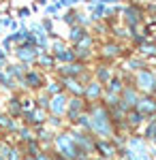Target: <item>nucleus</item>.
Here are the masks:
<instances>
[{
	"mask_svg": "<svg viewBox=\"0 0 156 160\" xmlns=\"http://www.w3.org/2000/svg\"><path fill=\"white\" fill-rule=\"evenodd\" d=\"M62 22H66V24L75 26V15H73V13H66V15H64V17H62Z\"/></svg>",
	"mask_w": 156,
	"mask_h": 160,
	"instance_id": "nucleus-14",
	"label": "nucleus"
},
{
	"mask_svg": "<svg viewBox=\"0 0 156 160\" xmlns=\"http://www.w3.org/2000/svg\"><path fill=\"white\" fill-rule=\"evenodd\" d=\"M24 68H26L24 64H11V66L7 68V75H11V77H17V79H24V75H26Z\"/></svg>",
	"mask_w": 156,
	"mask_h": 160,
	"instance_id": "nucleus-8",
	"label": "nucleus"
},
{
	"mask_svg": "<svg viewBox=\"0 0 156 160\" xmlns=\"http://www.w3.org/2000/svg\"><path fill=\"white\" fill-rule=\"evenodd\" d=\"M84 37H86V28H81V26H73V28H71V34H69V38H71L73 43H79Z\"/></svg>",
	"mask_w": 156,
	"mask_h": 160,
	"instance_id": "nucleus-9",
	"label": "nucleus"
},
{
	"mask_svg": "<svg viewBox=\"0 0 156 160\" xmlns=\"http://www.w3.org/2000/svg\"><path fill=\"white\" fill-rule=\"evenodd\" d=\"M96 79H98V81H103V83H109L111 73H109L107 66H98V71H96Z\"/></svg>",
	"mask_w": 156,
	"mask_h": 160,
	"instance_id": "nucleus-11",
	"label": "nucleus"
},
{
	"mask_svg": "<svg viewBox=\"0 0 156 160\" xmlns=\"http://www.w3.org/2000/svg\"><path fill=\"white\" fill-rule=\"evenodd\" d=\"M36 60H39V64L43 66V68H49V66H54V56L51 53H41V56H36Z\"/></svg>",
	"mask_w": 156,
	"mask_h": 160,
	"instance_id": "nucleus-10",
	"label": "nucleus"
},
{
	"mask_svg": "<svg viewBox=\"0 0 156 160\" xmlns=\"http://www.w3.org/2000/svg\"><path fill=\"white\" fill-rule=\"evenodd\" d=\"M22 83L28 88H34V90H39L41 88V83H43V75L39 73V71H32V68H28L24 75V79H22Z\"/></svg>",
	"mask_w": 156,
	"mask_h": 160,
	"instance_id": "nucleus-3",
	"label": "nucleus"
},
{
	"mask_svg": "<svg viewBox=\"0 0 156 160\" xmlns=\"http://www.w3.org/2000/svg\"><path fill=\"white\" fill-rule=\"evenodd\" d=\"M137 81H139V88H143L145 92H154L156 90V75L148 68H141L137 73Z\"/></svg>",
	"mask_w": 156,
	"mask_h": 160,
	"instance_id": "nucleus-1",
	"label": "nucleus"
},
{
	"mask_svg": "<svg viewBox=\"0 0 156 160\" xmlns=\"http://www.w3.org/2000/svg\"><path fill=\"white\" fill-rule=\"evenodd\" d=\"M101 94H103V86H101V81H94V83H90V86L84 90V96H86V98H92V100L98 98Z\"/></svg>",
	"mask_w": 156,
	"mask_h": 160,
	"instance_id": "nucleus-6",
	"label": "nucleus"
},
{
	"mask_svg": "<svg viewBox=\"0 0 156 160\" xmlns=\"http://www.w3.org/2000/svg\"><path fill=\"white\" fill-rule=\"evenodd\" d=\"M60 92H62V86H58V83H47V94L49 96H51V94L56 96V94H60Z\"/></svg>",
	"mask_w": 156,
	"mask_h": 160,
	"instance_id": "nucleus-13",
	"label": "nucleus"
},
{
	"mask_svg": "<svg viewBox=\"0 0 156 160\" xmlns=\"http://www.w3.org/2000/svg\"><path fill=\"white\" fill-rule=\"evenodd\" d=\"M94 149L103 152L101 156H105V158H113V156H116V149L109 145V141H107V139H101V141H96V143H94Z\"/></svg>",
	"mask_w": 156,
	"mask_h": 160,
	"instance_id": "nucleus-5",
	"label": "nucleus"
},
{
	"mask_svg": "<svg viewBox=\"0 0 156 160\" xmlns=\"http://www.w3.org/2000/svg\"><path fill=\"white\" fill-rule=\"evenodd\" d=\"M66 109V105H64V94H56L54 98L49 100V111L54 113V115H62Z\"/></svg>",
	"mask_w": 156,
	"mask_h": 160,
	"instance_id": "nucleus-4",
	"label": "nucleus"
},
{
	"mask_svg": "<svg viewBox=\"0 0 156 160\" xmlns=\"http://www.w3.org/2000/svg\"><path fill=\"white\" fill-rule=\"evenodd\" d=\"M103 56H116V53H118V49H120V45H105V47H103Z\"/></svg>",
	"mask_w": 156,
	"mask_h": 160,
	"instance_id": "nucleus-12",
	"label": "nucleus"
},
{
	"mask_svg": "<svg viewBox=\"0 0 156 160\" xmlns=\"http://www.w3.org/2000/svg\"><path fill=\"white\" fill-rule=\"evenodd\" d=\"M28 15H30V9H19V17H22V19H26Z\"/></svg>",
	"mask_w": 156,
	"mask_h": 160,
	"instance_id": "nucleus-16",
	"label": "nucleus"
},
{
	"mask_svg": "<svg viewBox=\"0 0 156 160\" xmlns=\"http://www.w3.org/2000/svg\"><path fill=\"white\" fill-rule=\"evenodd\" d=\"M9 160H19V154H17V149H11V152H9Z\"/></svg>",
	"mask_w": 156,
	"mask_h": 160,
	"instance_id": "nucleus-15",
	"label": "nucleus"
},
{
	"mask_svg": "<svg viewBox=\"0 0 156 160\" xmlns=\"http://www.w3.org/2000/svg\"><path fill=\"white\" fill-rule=\"evenodd\" d=\"M126 120H128V124L135 128V126H139V124L145 120V115L141 113V111H137V109H128V113H126Z\"/></svg>",
	"mask_w": 156,
	"mask_h": 160,
	"instance_id": "nucleus-7",
	"label": "nucleus"
},
{
	"mask_svg": "<svg viewBox=\"0 0 156 160\" xmlns=\"http://www.w3.org/2000/svg\"><path fill=\"white\" fill-rule=\"evenodd\" d=\"M135 109H137V111H141L145 118H150V115H154V113H156V98L143 96V98H139V100H137Z\"/></svg>",
	"mask_w": 156,
	"mask_h": 160,
	"instance_id": "nucleus-2",
	"label": "nucleus"
}]
</instances>
